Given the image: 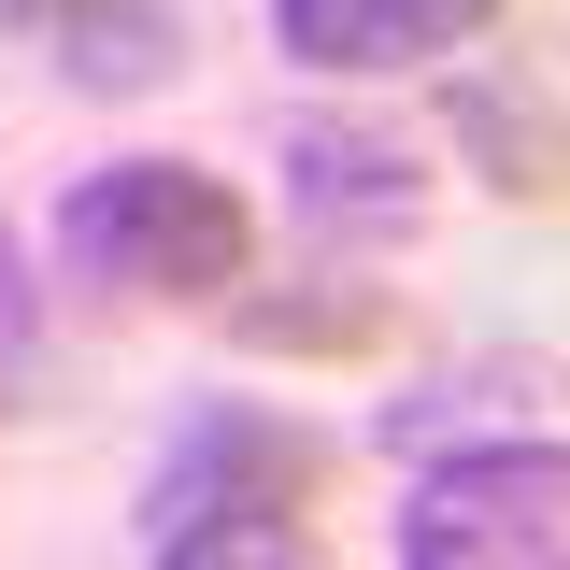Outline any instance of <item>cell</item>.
Returning <instances> with one entry per match:
<instances>
[{
  "label": "cell",
  "mask_w": 570,
  "mask_h": 570,
  "mask_svg": "<svg viewBox=\"0 0 570 570\" xmlns=\"http://www.w3.org/2000/svg\"><path fill=\"white\" fill-rule=\"evenodd\" d=\"M228 328L243 356H371L385 343V285H228Z\"/></svg>",
  "instance_id": "7"
},
{
  "label": "cell",
  "mask_w": 570,
  "mask_h": 570,
  "mask_svg": "<svg viewBox=\"0 0 570 570\" xmlns=\"http://www.w3.org/2000/svg\"><path fill=\"white\" fill-rule=\"evenodd\" d=\"M43 14H58V0H0V29H43Z\"/></svg>",
  "instance_id": "10"
},
{
  "label": "cell",
  "mask_w": 570,
  "mask_h": 570,
  "mask_svg": "<svg viewBox=\"0 0 570 570\" xmlns=\"http://www.w3.org/2000/svg\"><path fill=\"white\" fill-rule=\"evenodd\" d=\"M314 499H328V442L272 400H186L157 471H142V557L157 570H299L314 557Z\"/></svg>",
  "instance_id": "1"
},
{
  "label": "cell",
  "mask_w": 570,
  "mask_h": 570,
  "mask_svg": "<svg viewBox=\"0 0 570 570\" xmlns=\"http://www.w3.org/2000/svg\"><path fill=\"white\" fill-rule=\"evenodd\" d=\"M442 115H456V142L485 157V186H499V200H528V214L557 200V142H542V100H528V86H499V71H471V86H456Z\"/></svg>",
  "instance_id": "8"
},
{
  "label": "cell",
  "mask_w": 570,
  "mask_h": 570,
  "mask_svg": "<svg viewBox=\"0 0 570 570\" xmlns=\"http://www.w3.org/2000/svg\"><path fill=\"white\" fill-rule=\"evenodd\" d=\"M29 400H43V272L0 214V414H29Z\"/></svg>",
  "instance_id": "9"
},
{
  "label": "cell",
  "mask_w": 570,
  "mask_h": 570,
  "mask_svg": "<svg viewBox=\"0 0 570 570\" xmlns=\"http://www.w3.org/2000/svg\"><path fill=\"white\" fill-rule=\"evenodd\" d=\"M58 272L100 299H228L257 272V214L200 157H100L58 200Z\"/></svg>",
  "instance_id": "2"
},
{
  "label": "cell",
  "mask_w": 570,
  "mask_h": 570,
  "mask_svg": "<svg viewBox=\"0 0 570 570\" xmlns=\"http://www.w3.org/2000/svg\"><path fill=\"white\" fill-rule=\"evenodd\" d=\"M285 200L314 228H414L428 214V157L400 129H356V115H299L285 129Z\"/></svg>",
  "instance_id": "5"
},
{
  "label": "cell",
  "mask_w": 570,
  "mask_h": 570,
  "mask_svg": "<svg viewBox=\"0 0 570 570\" xmlns=\"http://www.w3.org/2000/svg\"><path fill=\"white\" fill-rule=\"evenodd\" d=\"M43 43H58V86H86V100H142V86L186 71V0H58Z\"/></svg>",
  "instance_id": "6"
},
{
  "label": "cell",
  "mask_w": 570,
  "mask_h": 570,
  "mask_svg": "<svg viewBox=\"0 0 570 570\" xmlns=\"http://www.w3.org/2000/svg\"><path fill=\"white\" fill-rule=\"evenodd\" d=\"M499 14L513 0H272V58L371 86V71H428V58H456V43H485Z\"/></svg>",
  "instance_id": "4"
},
{
  "label": "cell",
  "mask_w": 570,
  "mask_h": 570,
  "mask_svg": "<svg viewBox=\"0 0 570 570\" xmlns=\"http://www.w3.org/2000/svg\"><path fill=\"white\" fill-rule=\"evenodd\" d=\"M400 570H557L570 557V456L528 428L499 442H456L400 485V528H385Z\"/></svg>",
  "instance_id": "3"
}]
</instances>
